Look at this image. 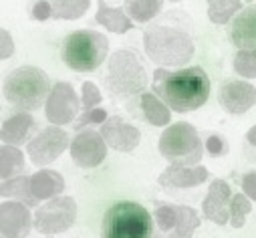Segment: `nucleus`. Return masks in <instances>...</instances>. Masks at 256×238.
Returning <instances> with one entry per match:
<instances>
[{"mask_svg":"<svg viewBox=\"0 0 256 238\" xmlns=\"http://www.w3.org/2000/svg\"><path fill=\"white\" fill-rule=\"evenodd\" d=\"M83 111H89L93 109V105H99L101 103V93H99V87L93 85V83H83Z\"/></svg>","mask_w":256,"mask_h":238,"instance_id":"32","label":"nucleus"},{"mask_svg":"<svg viewBox=\"0 0 256 238\" xmlns=\"http://www.w3.org/2000/svg\"><path fill=\"white\" fill-rule=\"evenodd\" d=\"M107 156V144L101 134L85 130L71 142V158L79 168H97Z\"/></svg>","mask_w":256,"mask_h":238,"instance_id":"11","label":"nucleus"},{"mask_svg":"<svg viewBox=\"0 0 256 238\" xmlns=\"http://www.w3.org/2000/svg\"><path fill=\"white\" fill-rule=\"evenodd\" d=\"M95 18L99 24H103L105 28H109L111 32H117V34H125L127 30L134 28V22L127 18V14L123 10L107 6L105 2H99V10H97Z\"/></svg>","mask_w":256,"mask_h":238,"instance_id":"21","label":"nucleus"},{"mask_svg":"<svg viewBox=\"0 0 256 238\" xmlns=\"http://www.w3.org/2000/svg\"><path fill=\"white\" fill-rule=\"evenodd\" d=\"M107 122V113L105 109H89L85 111L79 119H77V124H75V130H83L91 124H105Z\"/></svg>","mask_w":256,"mask_h":238,"instance_id":"31","label":"nucleus"},{"mask_svg":"<svg viewBox=\"0 0 256 238\" xmlns=\"http://www.w3.org/2000/svg\"><path fill=\"white\" fill-rule=\"evenodd\" d=\"M30 212L22 202H2L0 206V228L4 238H26L30 232Z\"/></svg>","mask_w":256,"mask_h":238,"instance_id":"13","label":"nucleus"},{"mask_svg":"<svg viewBox=\"0 0 256 238\" xmlns=\"http://www.w3.org/2000/svg\"><path fill=\"white\" fill-rule=\"evenodd\" d=\"M32 18H36V20L52 18V6H50V2H36L32 6Z\"/></svg>","mask_w":256,"mask_h":238,"instance_id":"35","label":"nucleus"},{"mask_svg":"<svg viewBox=\"0 0 256 238\" xmlns=\"http://www.w3.org/2000/svg\"><path fill=\"white\" fill-rule=\"evenodd\" d=\"M67 148H69L67 132L52 126V128H46L32 138V142L28 144V158L36 166H48Z\"/></svg>","mask_w":256,"mask_h":238,"instance_id":"9","label":"nucleus"},{"mask_svg":"<svg viewBox=\"0 0 256 238\" xmlns=\"http://www.w3.org/2000/svg\"><path fill=\"white\" fill-rule=\"evenodd\" d=\"M252 206L246 194H236L230 200V220L234 228H242L246 224V216L250 214Z\"/></svg>","mask_w":256,"mask_h":238,"instance_id":"28","label":"nucleus"},{"mask_svg":"<svg viewBox=\"0 0 256 238\" xmlns=\"http://www.w3.org/2000/svg\"><path fill=\"white\" fill-rule=\"evenodd\" d=\"M230 38L240 50L256 48V4L246 6L238 12L230 26Z\"/></svg>","mask_w":256,"mask_h":238,"instance_id":"18","label":"nucleus"},{"mask_svg":"<svg viewBox=\"0 0 256 238\" xmlns=\"http://www.w3.org/2000/svg\"><path fill=\"white\" fill-rule=\"evenodd\" d=\"M156 220H158L162 230H174V226H176V206H166V204L156 206Z\"/></svg>","mask_w":256,"mask_h":238,"instance_id":"30","label":"nucleus"},{"mask_svg":"<svg viewBox=\"0 0 256 238\" xmlns=\"http://www.w3.org/2000/svg\"><path fill=\"white\" fill-rule=\"evenodd\" d=\"M36 132V122L34 117L28 115L26 111H20L12 117H8L6 122L2 124V142L4 146H22V144H30L32 142V136Z\"/></svg>","mask_w":256,"mask_h":238,"instance_id":"17","label":"nucleus"},{"mask_svg":"<svg viewBox=\"0 0 256 238\" xmlns=\"http://www.w3.org/2000/svg\"><path fill=\"white\" fill-rule=\"evenodd\" d=\"M101 136L105 144H109L117 152H132L140 144V130L136 126H130L119 115L109 117L107 122L101 126Z\"/></svg>","mask_w":256,"mask_h":238,"instance_id":"14","label":"nucleus"},{"mask_svg":"<svg viewBox=\"0 0 256 238\" xmlns=\"http://www.w3.org/2000/svg\"><path fill=\"white\" fill-rule=\"evenodd\" d=\"M162 2H158V0H136V2H127L125 4V10H127V14H130L134 20H138V22H148V20H152L154 16H158L160 14V10H162Z\"/></svg>","mask_w":256,"mask_h":238,"instance_id":"26","label":"nucleus"},{"mask_svg":"<svg viewBox=\"0 0 256 238\" xmlns=\"http://www.w3.org/2000/svg\"><path fill=\"white\" fill-rule=\"evenodd\" d=\"M0 192H2L4 198H16L26 206H36L38 204V200L32 196L28 176H16V178H10V180H4L2 190Z\"/></svg>","mask_w":256,"mask_h":238,"instance_id":"23","label":"nucleus"},{"mask_svg":"<svg viewBox=\"0 0 256 238\" xmlns=\"http://www.w3.org/2000/svg\"><path fill=\"white\" fill-rule=\"evenodd\" d=\"M101 232L103 238H152L154 222L144 206L117 202L105 212Z\"/></svg>","mask_w":256,"mask_h":238,"instance_id":"4","label":"nucleus"},{"mask_svg":"<svg viewBox=\"0 0 256 238\" xmlns=\"http://www.w3.org/2000/svg\"><path fill=\"white\" fill-rule=\"evenodd\" d=\"M210 172L202 166H168L160 176V186L166 190H186L192 186H200L208 180Z\"/></svg>","mask_w":256,"mask_h":238,"instance_id":"15","label":"nucleus"},{"mask_svg":"<svg viewBox=\"0 0 256 238\" xmlns=\"http://www.w3.org/2000/svg\"><path fill=\"white\" fill-rule=\"evenodd\" d=\"M44 109H46V119L50 124L54 126L71 124L79 111V99L71 83H65V81L54 83Z\"/></svg>","mask_w":256,"mask_h":238,"instance_id":"10","label":"nucleus"},{"mask_svg":"<svg viewBox=\"0 0 256 238\" xmlns=\"http://www.w3.org/2000/svg\"><path fill=\"white\" fill-rule=\"evenodd\" d=\"M12 50H14V44H12L10 36H8V32H6V30H2V58H6Z\"/></svg>","mask_w":256,"mask_h":238,"instance_id":"36","label":"nucleus"},{"mask_svg":"<svg viewBox=\"0 0 256 238\" xmlns=\"http://www.w3.org/2000/svg\"><path fill=\"white\" fill-rule=\"evenodd\" d=\"M0 172H2L4 180H10V178L20 176L22 168H24V158L22 152L14 146H2V152H0Z\"/></svg>","mask_w":256,"mask_h":238,"instance_id":"24","label":"nucleus"},{"mask_svg":"<svg viewBox=\"0 0 256 238\" xmlns=\"http://www.w3.org/2000/svg\"><path fill=\"white\" fill-rule=\"evenodd\" d=\"M234 71L240 77L256 79V48L252 50H238L234 56Z\"/></svg>","mask_w":256,"mask_h":238,"instance_id":"29","label":"nucleus"},{"mask_svg":"<svg viewBox=\"0 0 256 238\" xmlns=\"http://www.w3.org/2000/svg\"><path fill=\"white\" fill-rule=\"evenodd\" d=\"M230 186L224 182V180H214L210 184V190L204 198V204H202V212L208 220H212L214 224H220L224 226L228 222V216H230Z\"/></svg>","mask_w":256,"mask_h":238,"instance_id":"16","label":"nucleus"},{"mask_svg":"<svg viewBox=\"0 0 256 238\" xmlns=\"http://www.w3.org/2000/svg\"><path fill=\"white\" fill-rule=\"evenodd\" d=\"M218 103L228 113L242 115L256 103V89L248 81H228L218 91Z\"/></svg>","mask_w":256,"mask_h":238,"instance_id":"12","label":"nucleus"},{"mask_svg":"<svg viewBox=\"0 0 256 238\" xmlns=\"http://www.w3.org/2000/svg\"><path fill=\"white\" fill-rule=\"evenodd\" d=\"M154 93L174 111L186 113L202 107L210 97V79L202 67L180 71L158 69L154 75Z\"/></svg>","mask_w":256,"mask_h":238,"instance_id":"1","label":"nucleus"},{"mask_svg":"<svg viewBox=\"0 0 256 238\" xmlns=\"http://www.w3.org/2000/svg\"><path fill=\"white\" fill-rule=\"evenodd\" d=\"M105 85L115 97H132L148 85V73L134 50H117L109 56Z\"/></svg>","mask_w":256,"mask_h":238,"instance_id":"6","label":"nucleus"},{"mask_svg":"<svg viewBox=\"0 0 256 238\" xmlns=\"http://www.w3.org/2000/svg\"><path fill=\"white\" fill-rule=\"evenodd\" d=\"M200 226V216L190 206H176V226L166 238H192Z\"/></svg>","mask_w":256,"mask_h":238,"instance_id":"22","label":"nucleus"},{"mask_svg":"<svg viewBox=\"0 0 256 238\" xmlns=\"http://www.w3.org/2000/svg\"><path fill=\"white\" fill-rule=\"evenodd\" d=\"M238 10H242V4L238 0H216L208 4V16L216 24H226Z\"/></svg>","mask_w":256,"mask_h":238,"instance_id":"27","label":"nucleus"},{"mask_svg":"<svg viewBox=\"0 0 256 238\" xmlns=\"http://www.w3.org/2000/svg\"><path fill=\"white\" fill-rule=\"evenodd\" d=\"M50 91L48 75L38 67H18L6 75L2 85L4 99L22 111L42 107Z\"/></svg>","mask_w":256,"mask_h":238,"instance_id":"3","label":"nucleus"},{"mask_svg":"<svg viewBox=\"0 0 256 238\" xmlns=\"http://www.w3.org/2000/svg\"><path fill=\"white\" fill-rule=\"evenodd\" d=\"M30 190L36 200H52L65 190V180L54 170H40L30 176Z\"/></svg>","mask_w":256,"mask_h":238,"instance_id":"19","label":"nucleus"},{"mask_svg":"<svg viewBox=\"0 0 256 238\" xmlns=\"http://www.w3.org/2000/svg\"><path fill=\"white\" fill-rule=\"evenodd\" d=\"M246 142H248L250 146H254V148H256V126L246 134Z\"/></svg>","mask_w":256,"mask_h":238,"instance_id":"37","label":"nucleus"},{"mask_svg":"<svg viewBox=\"0 0 256 238\" xmlns=\"http://www.w3.org/2000/svg\"><path fill=\"white\" fill-rule=\"evenodd\" d=\"M206 150H208V154H212V156H226V154H228V144H226V140L220 138V136H210V138L206 140Z\"/></svg>","mask_w":256,"mask_h":238,"instance_id":"33","label":"nucleus"},{"mask_svg":"<svg viewBox=\"0 0 256 238\" xmlns=\"http://www.w3.org/2000/svg\"><path fill=\"white\" fill-rule=\"evenodd\" d=\"M144 44L148 56L164 67H180L194 56L190 32L170 24H152L144 34Z\"/></svg>","mask_w":256,"mask_h":238,"instance_id":"2","label":"nucleus"},{"mask_svg":"<svg viewBox=\"0 0 256 238\" xmlns=\"http://www.w3.org/2000/svg\"><path fill=\"white\" fill-rule=\"evenodd\" d=\"M109 42L97 30H77L62 40V61L73 71H95L107 58Z\"/></svg>","mask_w":256,"mask_h":238,"instance_id":"5","label":"nucleus"},{"mask_svg":"<svg viewBox=\"0 0 256 238\" xmlns=\"http://www.w3.org/2000/svg\"><path fill=\"white\" fill-rule=\"evenodd\" d=\"M50 6H52V18L73 20V18H81L87 12L89 2L87 0H58V2H50Z\"/></svg>","mask_w":256,"mask_h":238,"instance_id":"25","label":"nucleus"},{"mask_svg":"<svg viewBox=\"0 0 256 238\" xmlns=\"http://www.w3.org/2000/svg\"><path fill=\"white\" fill-rule=\"evenodd\" d=\"M160 154L172 166H196L204 156V144L194 126L180 122L162 134Z\"/></svg>","mask_w":256,"mask_h":238,"instance_id":"7","label":"nucleus"},{"mask_svg":"<svg viewBox=\"0 0 256 238\" xmlns=\"http://www.w3.org/2000/svg\"><path fill=\"white\" fill-rule=\"evenodd\" d=\"M242 190L248 198H252L256 202V172H248L242 178Z\"/></svg>","mask_w":256,"mask_h":238,"instance_id":"34","label":"nucleus"},{"mask_svg":"<svg viewBox=\"0 0 256 238\" xmlns=\"http://www.w3.org/2000/svg\"><path fill=\"white\" fill-rule=\"evenodd\" d=\"M77 218V204L69 196H58L40 206L34 214V228L42 234L65 232Z\"/></svg>","mask_w":256,"mask_h":238,"instance_id":"8","label":"nucleus"},{"mask_svg":"<svg viewBox=\"0 0 256 238\" xmlns=\"http://www.w3.org/2000/svg\"><path fill=\"white\" fill-rule=\"evenodd\" d=\"M140 107H142V113L148 122L156 128H162V126H168L170 124V109L168 105L154 93H144L142 99H140Z\"/></svg>","mask_w":256,"mask_h":238,"instance_id":"20","label":"nucleus"}]
</instances>
